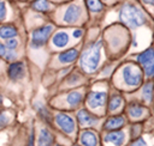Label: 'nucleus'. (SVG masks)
<instances>
[{"instance_id": "f257e3e1", "label": "nucleus", "mask_w": 154, "mask_h": 146, "mask_svg": "<svg viewBox=\"0 0 154 146\" xmlns=\"http://www.w3.org/2000/svg\"><path fill=\"white\" fill-rule=\"evenodd\" d=\"M107 60L108 59L101 39L100 26L87 28V34L82 42L76 66L93 79V77Z\"/></svg>"}, {"instance_id": "f03ea898", "label": "nucleus", "mask_w": 154, "mask_h": 146, "mask_svg": "<svg viewBox=\"0 0 154 146\" xmlns=\"http://www.w3.org/2000/svg\"><path fill=\"white\" fill-rule=\"evenodd\" d=\"M55 28L57 25L49 19L48 22L26 31L25 55H28L29 61L35 63V66L46 68V63L49 57L47 43Z\"/></svg>"}, {"instance_id": "7ed1b4c3", "label": "nucleus", "mask_w": 154, "mask_h": 146, "mask_svg": "<svg viewBox=\"0 0 154 146\" xmlns=\"http://www.w3.org/2000/svg\"><path fill=\"white\" fill-rule=\"evenodd\" d=\"M101 39L108 60H123L130 48L132 36L126 26L119 22H114L101 31Z\"/></svg>"}, {"instance_id": "20e7f679", "label": "nucleus", "mask_w": 154, "mask_h": 146, "mask_svg": "<svg viewBox=\"0 0 154 146\" xmlns=\"http://www.w3.org/2000/svg\"><path fill=\"white\" fill-rule=\"evenodd\" d=\"M117 7V22L129 29L131 36L142 28L153 29V14H150L138 0L119 1Z\"/></svg>"}, {"instance_id": "39448f33", "label": "nucleus", "mask_w": 154, "mask_h": 146, "mask_svg": "<svg viewBox=\"0 0 154 146\" xmlns=\"http://www.w3.org/2000/svg\"><path fill=\"white\" fill-rule=\"evenodd\" d=\"M146 80L141 67L131 59L124 57L120 60L109 78L111 87L125 93L135 91Z\"/></svg>"}, {"instance_id": "423d86ee", "label": "nucleus", "mask_w": 154, "mask_h": 146, "mask_svg": "<svg viewBox=\"0 0 154 146\" xmlns=\"http://www.w3.org/2000/svg\"><path fill=\"white\" fill-rule=\"evenodd\" d=\"M49 19L57 26H84L88 25V12L83 0H69L57 5L49 14Z\"/></svg>"}, {"instance_id": "0eeeda50", "label": "nucleus", "mask_w": 154, "mask_h": 146, "mask_svg": "<svg viewBox=\"0 0 154 146\" xmlns=\"http://www.w3.org/2000/svg\"><path fill=\"white\" fill-rule=\"evenodd\" d=\"M85 34L87 28L84 26H57L47 43V50L52 54L78 45L83 42Z\"/></svg>"}, {"instance_id": "6e6552de", "label": "nucleus", "mask_w": 154, "mask_h": 146, "mask_svg": "<svg viewBox=\"0 0 154 146\" xmlns=\"http://www.w3.org/2000/svg\"><path fill=\"white\" fill-rule=\"evenodd\" d=\"M111 90L109 80L106 79H91L88 85L84 97L83 107L97 116H106L107 98Z\"/></svg>"}, {"instance_id": "1a4fd4ad", "label": "nucleus", "mask_w": 154, "mask_h": 146, "mask_svg": "<svg viewBox=\"0 0 154 146\" xmlns=\"http://www.w3.org/2000/svg\"><path fill=\"white\" fill-rule=\"evenodd\" d=\"M87 89L88 85H83L70 90L53 92L51 97L47 99V103L53 110L76 111L77 109L83 107Z\"/></svg>"}, {"instance_id": "9d476101", "label": "nucleus", "mask_w": 154, "mask_h": 146, "mask_svg": "<svg viewBox=\"0 0 154 146\" xmlns=\"http://www.w3.org/2000/svg\"><path fill=\"white\" fill-rule=\"evenodd\" d=\"M54 130L67 139L71 144H75L77 134H78V124L73 111H64V110H53V121H52Z\"/></svg>"}, {"instance_id": "9b49d317", "label": "nucleus", "mask_w": 154, "mask_h": 146, "mask_svg": "<svg viewBox=\"0 0 154 146\" xmlns=\"http://www.w3.org/2000/svg\"><path fill=\"white\" fill-rule=\"evenodd\" d=\"M81 45H82V43L78 45L49 54V57H48L47 63H46V69L55 71V69H60L64 67L76 65V61H77L78 55H79Z\"/></svg>"}, {"instance_id": "f8f14e48", "label": "nucleus", "mask_w": 154, "mask_h": 146, "mask_svg": "<svg viewBox=\"0 0 154 146\" xmlns=\"http://www.w3.org/2000/svg\"><path fill=\"white\" fill-rule=\"evenodd\" d=\"M91 81V78L88 77L85 73H83L76 65L71 68V71L59 81L57 83L53 89V92L57 91H64V90H70V89H75L78 86H83V85H89V83Z\"/></svg>"}, {"instance_id": "ddd939ff", "label": "nucleus", "mask_w": 154, "mask_h": 146, "mask_svg": "<svg viewBox=\"0 0 154 146\" xmlns=\"http://www.w3.org/2000/svg\"><path fill=\"white\" fill-rule=\"evenodd\" d=\"M125 57L134 60L141 67L146 79L154 78V47H153V43H150L142 51L136 53L132 56H125Z\"/></svg>"}, {"instance_id": "4468645a", "label": "nucleus", "mask_w": 154, "mask_h": 146, "mask_svg": "<svg viewBox=\"0 0 154 146\" xmlns=\"http://www.w3.org/2000/svg\"><path fill=\"white\" fill-rule=\"evenodd\" d=\"M30 73V68H29V62L26 59H19L17 61H12L8 62L6 65V69H5V74L7 80L10 83L13 84H20L23 83Z\"/></svg>"}, {"instance_id": "2eb2a0df", "label": "nucleus", "mask_w": 154, "mask_h": 146, "mask_svg": "<svg viewBox=\"0 0 154 146\" xmlns=\"http://www.w3.org/2000/svg\"><path fill=\"white\" fill-rule=\"evenodd\" d=\"M124 114L128 118L129 122H144L147 118L153 116V108L129 99L126 101L125 108H124Z\"/></svg>"}, {"instance_id": "dca6fc26", "label": "nucleus", "mask_w": 154, "mask_h": 146, "mask_svg": "<svg viewBox=\"0 0 154 146\" xmlns=\"http://www.w3.org/2000/svg\"><path fill=\"white\" fill-rule=\"evenodd\" d=\"M35 128V145L38 146H53L58 142V133L54 130L53 127L37 121L34 123Z\"/></svg>"}, {"instance_id": "f3484780", "label": "nucleus", "mask_w": 154, "mask_h": 146, "mask_svg": "<svg viewBox=\"0 0 154 146\" xmlns=\"http://www.w3.org/2000/svg\"><path fill=\"white\" fill-rule=\"evenodd\" d=\"M83 1H84L87 12H88V17H89L87 28L100 26L101 22L105 19L107 6L101 0H83Z\"/></svg>"}, {"instance_id": "a211bd4d", "label": "nucleus", "mask_w": 154, "mask_h": 146, "mask_svg": "<svg viewBox=\"0 0 154 146\" xmlns=\"http://www.w3.org/2000/svg\"><path fill=\"white\" fill-rule=\"evenodd\" d=\"M126 101L132 99L153 108V79H146L135 91L125 93Z\"/></svg>"}, {"instance_id": "6ab92c4d", "label": "nucleus", "mask_w": 154, "mask_h": 146, "mask_svg": "<svg viewBox=\"0 0 154 146\" xmlns=\"http://www.w3.org/2000/svg\"><path fill=\"white\" fill-rule=\"evenodd\" d=\"M75 112L76 120H77V124L78 128H94L97 130H101V126H102V121L103 117L102 116H97L94 112L89 111L88 109H85L84 107H81L79 109H77Z\"/></svg>"}, {"instance_id": "aec40b11", "label": "nucleus", "mask_w": 154, "mask_h": 146, "mask_svg": "<svg viewBox=\"0 0 154 146\" xmlns=\"http://www.w3.org/2000/svg\"><path fill=\"white\" fill-rule=\"evenodd\" d=\"M100 136L101 145L105 146H125L130 140L126 127L114 130H101Z\"/></svg>"}, {"instance_id": "412c9836", "label": "nucleus", "mask_w": 154, "mask_h": 146, "mask_svg": "<svg viewBox=\"0 0 154 146\" xmlns=\"http://www.w3.org/2000/svg\"><path fill=\"white\" fill-rule=\"evenodd\" d=\"M6 22L22 24V10L13 0H0V23Z\"/></svg>"}, {"instance_id": "4be33fe9", "label": "nucleus", "mask_w": 154, "mask_h": 146, "mask_svg": "<svg viewBox=\"0 0 154 146\" xmlns=\"http://www.w3.org/2000/svg\"><path fill=\"white\" fill-rule=\"evenodd\" d=\"M31 108L35 111L38 121L53 127L52 121H53V109L48 105L47 101L42 97H36L31 102Z\"/></svg>"}, {"instance_id": "5701e85b", "label": "nucleus", "mask_w": 154, "mask_h": 146, "mask_svg": "<svg viewBox=\"0 0 154 146\" xmlns=\"http://www.w3.org/2000/svg\"><path fill=\"white\" fill-rule=\"evenodd\" d=\"M126 104L125 95L113 87H111L108 98H107V105H106V115L112 114H120L124 112V108Z\"/></svg>"}, {"instance_id": "b1692460", "label": "nucleus", "mask_w": 154, "mask_h": 146, "mask_svg": "<svg viewBox=\"0 0 154 146\" xmlns=\"http://www.w3.org/2000/svg\"><path fill=\"white\" fill-rule=\"evenodd\" d=\"M101 130L94 128L78 129V134L75 144L79 146H101Z\"/></svg>"}, {"instance_id": "393cba45", "label": "nucleus", "mask_w": 154, "mask_h": 146, "mask_svg": "<svg viewBox=\"0 0 154 146\" xmlns=\"http://www.w3.org/2000/svg\"><path fill=\"white\" fill-rule=\"evenodd\" d=\"M129 123L126 116L124 112L120 114H112V115H106L102 121L101 130H114V129H122L126 127Z\"/></svg>"}, {"instance_id": "a878e982", "label": "nucleus", "mask_w": 154, "mask_h": 146, "mask_svg": "<svg viewBox=\"0 0 154 146\" xmlns=\"http://www.w3.org/2000/svg\"><path fill=\"white\" fill-rule=\"evenodd\" d=\"M20 28H23L22 24L13 23V22H6V23H0V39L5 41L12 37H16L22 34Z\"/></svg>"}, {"instance_id": "bb28decb", "label": "nucleus", "mask_w": 154, "mask_h": 146, "mask_svg": "<svg viewBox=\"0 0 154 146\" xmlns=\"http://www.w3.org/2000/svg\"><path fill=\"white\" fill-rule=\"evenodd\" d=\"M28 7L35 12L49 16L57 7V4L52 2L51 0H30Z\"/></svg>"}, {"instance_id": "cd10ccee", "label": "nucleus", "mask_w": 154, "mask_h": 146, "mask_svg": "<svg viewBox=\"0 0 154 146\" xmlns=\"http://www.w3.org/2000/svg\"><path fill=\"white\" fill-rule=\"evenodd\" d=\"M118 62L119 61H117V60H107L100 67V69L96 72V74L93 77V79H106V80H109V78L113 74Z\"/></svg>"}, {"instance_id": "c85d7f7f", "label": "nucleus", "mask_w": 154, "mask_h": 146, "mask_svg": "<svg viewBox=\"0 0 154 146\" xmlns=\"http://www.w3.org/2000/svg\"><path fill=\"white\" fill-rule=\"evenodd\" d=\"M16 121V111L11 108H0V130L10 128Z\"/></svg>"}, {"instance_id": "c756f323", "label": "nucleus", "mask_w": 154, "mask_h": 146, "mask_svg": "<svg viewBox=\"0 0 154 146\" xmlns=\"http://www.w3.org/2000/svg\"><path fill=\"white\" fill-rule=\"evenodd\" d=\"M128 145H129V146H148V141H147V139H146V138L143 136V134H142V135H140V136H137V138L130 140V141L128 142Z\"/></svg>"}, {"instance_id": "7c9ffc66", "label": "nucleus", "mask_w": 154, "mask_h": 146, "mask_svg": "<svg viewBox=\"0 0 154 146\" xmlns=\"http://www.w3.org/2000/svg\"><path fill=\"white\" fill-rule=\"evenodd\" d=\"M7 129L8 128L0 130V145H6L10 142V133Z\"/></svg>"}, {"instance_id": "2f4dec72", "label": "nucleus", "mask_w": 154, "mask_h": 146, "mask_svg": "<svg viewBox=\"0 0 154 146\" xmlns=\"http://www.w3.org/2000/svg\"><path fill=\"white\" fill-rule=\"evenodd\" d=\"M141 2V5L150 13L153 14V4H154V0H138Z\"/></svg>"}, {"instance_id": "473e14b6", "label": "nucleus", "mask_w": 154, "mask_h": 146, "mask_svg": "<svg viewBox=\"0 0 154 146\" xmlns=\"http://www.w3.org/2000/svg\"><path fill=\"white\" fill-rule=\"evenodd\" d=\"M6 51H7V49H6L5 44H4V41H1V39H0V57H1V59H4V56H5Z\"/></svg>"}, {"instance_id": "72a5a7b5", "label": "nucleus", "mask_w": 154, "mask_h": 146, "mask_svg": "<svg viewBox=\"0 0 154 146\" xmlns=\"http://www.w3.org/2000/svg\"><path fill=\"white\" fill-rule=\"evenodd\" d=\"M6 62L0 57V77H4V74H5V69H6Z\"/></svg>"}, {"instance_id": "f704fd0d", "label": "nucleus", "mask_w": 154, "mask_h": 146, "mask_svg": "<svg viewBox=\"0 0 154 146\" xmlns=\"http://www.w3.org/2000/svg\"><path fill=\"white\" fill-rule=\"evenodd\" d=\"M106 6H112V5H117L120 0H101Z\"/></svg>"}, {"instance_id": "c9c22d12", "label": "nucleus", "mask_w": 154, "mask_h": 146, "mask_svg": "<svg viewBox=\"0 0 154 146\" xmlns=\"http://www.w3.org/2000/svg\"><path fill=\"white\" fill-rule=\"evenodd\" d=\"M52 2H54V4H57V5H59V4H63V2H66V1H69V0H51Z\"/></svg>"}, {"instance_id": "e433bc0d", "label": "nucleus", "mask_w": 154, "mask_h": 146, "mask_svg": "<svg viewBox=\"0 0 154 146\" xmlns=\"http://www.w3.org/2000/svg\"><path fill=\"white\" fill-rule=\"evenodd\" d=\"M13 1H28V2H29L30 0H13Z\"/></svg>"}]
</instances>
